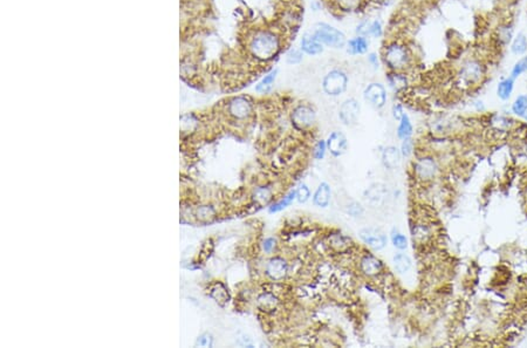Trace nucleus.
<instances>
[{"mask_svg":"<svg viewBox=\"0 0 527 348\" xmlns=\"http://www.w3.org/2000/svg\"><path fill=\"white\" fill-rule=\"evenodd\" d=\"M279 49L280 38L269 31H263V32L257 33L249 44V50H251L253 57L263 61L271 60L273 57L276 56Z\"/></svg>","mask_w":527,"mask_h":348,"instance_id":"obj_1","label":"nucleus"},{"mask_svg":"<svg viewBox=\"0 0 527 348\" xmlns=\"http://www.w3.org/2000/svg\"><path fill=\"white\" fill-rule=\"evenodd\" d=\"M383 60L385 65L394 72H401L410 65L411 54H410L408 47L398 44V42H393L384 48Z\"/></svg>","mask_w":527,"mask_h":348,"instance_id":"obj_2","label":"nucleus"},{"mask_svg":"<svg viewBox=\"0 0 527 348\" xmlns=\"http://www.w3.org/2000/svg\"><path fill=\"white\" fill-rule=\"evenodd\" d=\"M313 33L323 46L331 47V48H342L347 45L345 34L335 27L328 25V23H316Z\"/></svg>","mask_w":527,"mask_h":348,"instance_id":"obj_3","label":"nucleus"},{"mask_svg":"<svg viewBox=\"0 0 527 348\" xmlns=\"http://www.w3.org/2000/svg\"><path fill=\"white\" fill-rule=\"evenodd\" d=\"M347 85H348V77L346 73L340 69L330 70L327 75L323 77L322 88L328 95L330 96H339L346 91Z\"/></svg>","mask_w":527,"mask_h":348,"instance_id":"obj_4","label":"nucleus"},{"mask_svg":"<svg viewBox=\"0 0 527 348\" xmlns=\"http://www.w3.org/2000/svg\"><path fill=\"white\" fill-rule=\"evenodd\" d=\"M484 76V67L478 60H468L460 68L458 80L465 86L476 85Z\"/></svg>","mask_w":527,"mask_h":348,"instance_id":"obj_5","label":"nucleus"},{"mask_svg":"<svg viewBox=\"0 0 527 348\" xmlns=\"http://www.w3.org/2000/svg\"><path fill=\"white\" fill-rule=\"evenodd\" d=\"M292 124L298 129H306L315 122V112L306 104H300L292 113Z\"/></svg>","mask_w":527,"mask_h":348,"instance_id":"obj_6","label":"nucleus"},{"mask_svg":"<svg viewBox=\"0 0 527 348\" xmlns=\"http://www.w3.org/2000/svg\"><path fill=\"white\" fill-rule=\"evenodd\" d=\"M360 104L356 100L349 99L346 100L345 102L341 104L339 111V116L341 121L347 126H353V124L356 123V121L360 116Z\"/></svg>","mask_w":527,"mask_h":348,"instance_id":"obj_7","label":"nucleus"},{"mask_svg":"<svg viewBox=\"0 0 527 348\" xmlns=\"http://www.w3.org/2000/svg\"><path fill=\"white\" fill-rule=\"evenodd\" d=\"M363 95H365V99L370 104L374 105L375 108H382L385 104L386 93L384 87L381 84L374 82V84L367 86Z\"/></svg>","mask_w":527,"mask_h":348,"instance_id":"obj_8","label":"nucleus"},{"mask_svg":"<svg viewBox=\"0 0 527 348\" xmlns=\"http://www.w3.org/2000/svg\"><path fill=\"white\" fill-rule=\"evenodd\" d=\"M361 239L374 250H382L386 245L385 234L377 229L366 228L360 231Z\"/></svg>","mask_w":527,"mask_h":348,"instance_id":"obj_9","label":"nucleus"},{"mask_svg":"<svg viewBox=\"0 0 527 348\" xmlns=\"http://www.w3.org/2000/svg\"><path fill=\"white\" fill-rule=\"evenodd\" d=\"M229 113L234 119H246L252 113V103L246 97H234L229 104Z\"/></svg>","mask_w":527,"mask_h":348,"instance_id":"obj_10","label":"nucleus"},{"mask_svg":"<svg viewBox=\"0 0 527 348\" xmlns=\"http://www.w3.org/2000/svg\"><path fill=\"white\" fill-rule=\"evenodd\" d=\"M287 263L286 260L280 257H274L267 263L266 275L272 280H281L287 275Z\"/></svg>","mask_w":527,"mask_h":348,"instance_id":"obj_11","label":"nucleus"},{"mask_svg":"<svg viewBox=\"0 0 527 348\" xmlns=\"http://www.w3.org/2000/svg\"><path fill=\"white\" fill-rule=\"evenodd\" d=\"M300 49L308 56H318L323 50V45L318 40L314 33H304L300 41Z\"/></svg>","mask_w":527,"mask_h":348,"instance_id":"obj_12","label":"nucleus"},{"mask_svg":"<svg viewBox=\"0 0 527 348\" xmlns=\"http://www.w3.org/2000/svg\"><path fill=\"white\" fill-rule=\"evenodd\" d=\"M415 171H416V175L419 176V178L424 179V181H428V179L433 178V176L436 175L437 164L430 157L422 158L416 163Z\"/></svg>","mask_w":527,"mask_h":348,"instance_id":"obj_13","label":"nucleus"},{"mask_svg":"<svg viewBox=\"0 0 527 348\" xmlns=\"http://www.w3.org/2000/svg\"><path fill=\"white\" fill-rule=\"evenodd\" d=\"M327 148L333 156H341L347 149V140L341 132L334 131L327 140Z\"/></svg>","mask_w":527,"mask_h":348,"instance_id":"obj_14","label":"nucleus"},{"mask_svg":"<svg viewBox=\"0 0 527 348\" xmlns=\"http://www.w3.org/2000/svg\"><path fill=\"white\" fill-rule=\"evenodd\" d=\"M369 48L368 39L363 35H357L349 41H347V52L351 56H357V54H365Z\"/></svg>","mask_w":527,"mask_h":348,"instance_id":"obj_15","label":"nucleus"},{"mask_svg":"<svg viewBox=\"0 0 527 348\" xmlns=\"http://www.w3.org/2000/svg\"><path fill=\"white\" fill-rule=\"evenodd\" d=\"M361 270L367 276H376L382 270V264L381 261L374 256H366L363 257L361 260Z\"/></svg>","mask_w":527,"mask_h":348,"instance_id":"obj_16","label":"nucleus"},{"mask_svg":"<svg viewBox=\"0 0 527 348\" xmlns=\"http://www.w3.org/2000/svg\"><path fill=\"white\" fill-rule=\"evenodd\" d=\"M382 161L386 168L394 169L401 162V151L396 147L385 148L383 154H382Z\"/></svg>","mask_w":527,"mask_h":348,"instance_id":"obj_17","label":"nucleus"},{"mask_svg":"<svg viewBox=\"0 0 527 348\" xmlns=\"http://www.w3.org/2000/svg\"><path fill=\"white\" fill-rule=\"evenodd\" d=\"M330 195H331V193H330L329 185H328L327 183H321V184L319 185L318 190H316L314 194V197H313L314 204L320 206V208H326V206L329 204Z\"/></svg>","mask_w":527,"mask_h":348,"instance_id":"obj_18","label":"nucleus"},{"mask_svg":"<svg viewBox=\"0 0 527 348\" xmlns=\"http://www.w3.org/2000/svg\"><path fill=\"white\" fill-rule=\"evenodd\" d=\"M360 32L363 37H374V38H380L383 32V29H382V23L378 20H374L372 22H363L360 27H357V33Z\"/></svg>","mask_w":527,"mask_h":348,"instance_id":"obj_19","label":"nucleus"},{"mask_svg":"<svg viewBox=\"0 0 527 348\" xmlns=\"http://www.w3.org/2000/svg\"><path fill=\"white\" fill-rule=\"evenodd\" d=\"M513 88H514L513 77L510 76V77H506V79L502 80L501 82H499V85L497 87V95L499 99H502L504 101L509 100L511 95H512Z\"/></svg>","mask_w":527,"mask_h":348,"instance_id":"obj_20","label":"nucleus"},{"mask_svg":"<svg viewBox=\"0 0 527 348\" xmlns=\"http://www.w3.org/2000/svg\"><path fill=\"white\" fill-rule=\"evenodd\" d=\"M210 296L212 297L214 300H216V303L221 305V306H224V305L228 303L230 299L228 288H226L221 283H217L213 285L212 288H211Z\"/></svg>","mask_w":527,"mask_h":348,"instance_id":"obj_21","label":"nucleus"},{"mask_svg":"<svg viewBox=\"0 0 527 348\" xmlns=\"http://www.w3.org/2000/svg\"><path fill=\"white\" fill-rule=\"evenodd\" d=\"M278 299L274 297L272 293H263L259 298H258V306H259L263 311L271 312L275 310L276 306H278Z\"/></svg>","mask_w":527,"mask_h":348,"instance_id":"obj_22","label":"nucleus"},{"mask_svg":"<svg viewBox=\"0 0 527 348\" xmlns=\"http://www.w3.org/2000/svg\"><path fill=\"white\" fill-rule=\"evenodd\" d=\"M511 50L514 56H522L527 52V37L525 34L519 33L511 45Z\"/></svg>","mask_w":527,"mask_h":348,"instance_id":"obj_23","label":"nucleus"},{"mask_svg":"<svg viewBox=\"0 0 527 348\" xmlns=\"http://www.w3.org/2000/svg\"><path fill=\"white\" fill-rule=\"evenodd\" d=\"M397 135H398V138L402 140L409 139L410 136L412 135V126H411V122H410L407 114H403V116L401 117L400 126H398V129H397Z\"/></svg>","mask_w":527,"mask_h":348,"instance_id":"obj_24","label":"nucleus"},{"mask_svg":"<svg viewBox=\"0 0 527 348\" xmlns=\"http://www.w3.org/2000/svg\"><path fill=\"white\" fill-rule=\"evenodd\" d=\"M394 265L400 273H405L411 269V259L404 253H398L394 257Z\"/></svg>","mask_w":527,"mask_h":348,"instance_id":"obj_25","label":"nucleus"},{"mask_svg":"<svg viewBox=\"0 0 527 348\" xmlns=\"http://www.w3.org/2000/svg\"><path fill=\"white\" fill-rule=\"evenodd\" d=\"M512 112L517 116L527 120V95H519L512 104Z\"/></svg>","mask_w":527,"mask_h":348,"instance_id":"obj_26","label":"nucleus"},{"mask_svg":"<svg viewBox=\"0 0 527 348\" xmlns=\"http://www.w3.org/2000/svg\"><path fill=\"white\" fill-rule=\"evenodd\" d=\"M276 74H278V70L274 69V70H272V72H269L267 75H265L264 79L261 80L259 82V85H258L257 87H256V91L260 92V93L268 92L269 89H271V87H272L273 82L275 81Z\"/></svg>","mask_w":527,"mask_h":348,"instance_id":"obj_27","label":"nucleus"},{"mask_svg":"<svg viewBox=\"0 0 527 348\" xmlns=\"http://www.w3.org/2000/svg\"><path fill=\"white\" fill-rule=\"evenodd\" d=\"M329 242H330L331 248L340 252L345 251V250L348 249L349 243H350V240L348 239V238L343 237V236H341V234H334V236H331Z\"/></svg>","mask_w":527,"mask_h":348,"instance_id":"obj_28","label":"nucleus"},{"mask_svg":"<svg viewBox=\"0 0 527 348\" xmlns=\"http://www.w3.org/2000/svg\"><path fill=\"white\" fill-rule=\"evenodd\" d=\"M388 81H389V85L390 87L396 89V91H398V89L403 88L405 84H407V79H405V76L403 75V74L398 73V72H395L393 74H390L389 77H388Z\"/></svg>","mask_w":527,"mask_h":348,"instance_id":"obj_29","label":"nucleus"},{"mask_svg":"<svg viewBox=\"0 0 527 348\" xmlns=\"http://www.w3.org/2000/svg\"><path fill=\"white\" fill-rule=\"evenodd\" d=\"M295 197H296L295 191H291V193L288 194L286 197H284L283 199H281L280 202L275 203V204H273L271 208H269V211H271V212H276V211H280V210L285 209L287 205L291 204V203L293 202V199H294Z\"/></svg>","mask_w":527,"mask_h":348,"instance_id":"obj_30","label":"nucleus"},{"mask_svg":"<svg viewBox=\"0 0 527 348\" xmlns=\"http://www.w3.org/2000/svg\"><path fill=\"white\" fill-rule=\"evenodd\" d=\"M525 72H527V57L521 58L518 62H515L512 72H511V77H513L515 80Z\"/></svg>","mask_w":527,"mask_h":348,"instance_id":"obj_31","label":"nucleus"},{"mask_svg":"<svg viewBox=\"0 0 527 348\" xmlns=\"http://www.w3.org/2000/svg\"><path fill=\"white\" fill-rule=\"evenodd\" d=\"M303 58V52L301 49L298 48H291L286 54V61L291 65H296L300 64L302 61Z\"/></svg>","mask_w":527,"mask_h":348,"instance_id":"obj_32","label":"nucleus"},{"mask_svg":"<svg viewBox=\"0 0 527 348\" xmlns=\"http://www.w3.org/2000/svg\"><path fill=\"white\" fill-rule=\"evenodd\" d=\"M271 198L272 193L267 188H260V189H258L255 194V199L257 202H259L260 204H267V203L271 201Z\"/></svg>","mask_w":527,"mask_h":348,"instance_id":"obj_33","label":"nucleus"},{"mask_svg":"<svg viewBox=\"0 0 527 348\" xmlns=\"http://www.w3.org/2000/svg\"><path fill=\"white\" fill-rule=\"evenodd\" d=\"M392 240H393V244H394V246H395V248L400 249V250L407 249V246H408L407 238H405V236H403V234L400 233L398 231H394L393 232Z\"/></svg>","mask_w":527,"mask_h":348,"instance_id":"obj_34","label":"nucleus"},{"mask_svg":"<svg viewBox=\"0 0 527 348\" xmlns=\"http://www.w3.org/2000/svg\"><path fill=\"white\" fill-rule=\"evenodd\" d=\"M295 193H296V199H298L300 203L307 202L308 198H310V196H311L310 189H308V186L304 185V184L300 185L299 189L296 190Z\"/></svg>","mask_w":527,"mask_h":348,"instance_id":"obj_35","label":"nucleus"},{"mask_svg":"<svg viewBox=\"0 0 527 348\" xmlns=\"http://www.w3.org/2000/svg\"><path fill=\"white\" fill-rule=\"evenodd\" d=\"M212 342H213L212 337H211L209 333H204L197 339L196 345L199 347H211L212 346Z\"/></svg>","mask_w":527,"mask_h":348,"instance_id":"obj_36","label":"nucleus"},{"mask_svg":"<svg viewBox=\"0 0 527 348\" xmlns=\"http://www.w3.org/2000/svg\"><path fill=\"white\" fill-rule=\"evenodd\" d=\"M326 148H327V143L325 142V141H319L318 144L315 146V150H314V156L316 159L323 158V156H325V152H326Z\"/></svg>","mask_w":527,"mask_h":348,"instance_id":"obj_37","label":"nucleus"},{"mask_svg":"<svg viewBox=\"0 0 527 348\" xmlns=\"http://www.w3.org/2000/svg\"><path fill=\"white\" fill-rule=\"evenodd\" d=\"M214 215V211L210 206H202L201 209H198V217L202 218V220H208L209 217H212Z\"/></svg>","mask_w":527,"mask_h":348,"instance_id":"obj_38","label":"nucleus"},{"mask_svg":"<svg viewBox=\"0 0 527 348\" xmlns=\"http://www.w3.org/2000/svg\"><path fill=\"white\" fill-rule=\"evenodd\" d=\"M412 141L409 139H405L403 140V143H402V154H403L404 156H409L410 154L412 152Z\"/></svg>","mask_w":527,"mask_h":348,"instance_id":"obj_39","label":"nucleus"},{"mask_svg":"<svg viewBox=\"0 0 527 348\" xmlns=\"http://www.w3.org/2000/svg\"><path fill=\"white\" fill-rule=\"evenodd\" d=\"M275 248V239L274 238H267V239H265V242L263 243V249L264 251L266 253H269L273 251V249Z\"/></svg>","mask_w":527,"mask_h":348,"instance_id":"obj_40","label":"nucleus"},{"mask_svg":"<svg viewBox=\"0 0 527 348\" xmlns=\"http://www.w3.org/2000/svg\"><path fill=\"white\" fill-rule=\"evenodd\" d=\"M358 0H339V4L341 5L345 10H350L356 5Z\"/></svg>","mask_w":527,"mask_h":348,"instance_id":"obj_41","label":"nucleus"},{"mask_svg":"<svg viewBox=\"0 0 527 348\" xmlns=\"http://www.w3.org/2000/svg\"><path fill=\"white\" fill-rule=\"evenodd\" d=\"M403 114L404 113L402 112L401 105H395V107H394V116H395V119L401 120V117L403 116Z\"/></svg>","mask_w":527,"mask_h":348,"instance_id":"obj_42","label":"nucleus"},{"mask_svg":"<svg viewBox=\"0 0 527 348\" xmlns=\"http://www.w3.org/2000/svg\"><path fill=\"white\" fill-rule=\"evenodd\" d=\"M368 60L374 67H378V58L375 53H370L368 56Z\"/></svg>","mask_w":527,"mask_h":348,"instance_id":"obj_43","label":"nucleus"}]
</instances>
